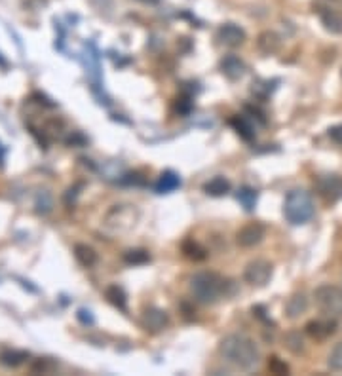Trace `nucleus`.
Instances as JSON below:
<instances>
[{
  "instance_id": "nucleus-14",
  "label": "nucleus",
  "mask_w": 342,
  "mask_h": 376,
  "mask_svg": "<svg viewBox=\"0 0 342 376\" xmlns=\"http://www.w3.org/2000/svg\"><path fill=\"white\" fill-rule=\"evenodd\" d=\"M281 46V39L278 32L274 31H263L260 34H258L257 39V48L260 54L265 55H272L276 54L278 50H280Z\"/></svg>"
},
{
  "instance_id": "nucleus-3",
  "label": "nucleus",
  "mask_w": 342,
  "mask_h": 376,
  "mask_svg": "<svg viewBox=\"0 0 342 376\" xmlns=\"http://www.w3.org/2000/svg\"><path fill=\"white\" fill-rule=\"evenodd\" d=\"M314 200H312L310 192H306L303 188H295L285 196L283 201V215L287 219V223L304 224L314 217Z\"/></svg>"
},
{
  "instance_id": "nucleus-17",
  "label": "nucleus",
  "mask_w": 342,
  "mask_h": 376,
  "mask_svg": "<svg viewBox=\"0 0 342 376\" xmlns=\"http://www.w3.org/2000/svg\"><path fill=\"white\" fill-rule=\"evenodd\" d=\"M204 192L219 198V196H225V194L230 192V183H228V179H225V177H213L211 181H207L204 184Z\"/></svg>"
},
{
  "instance_id": "nucleus-19",
  "label": "nucleus",
  "mask_w": 342,
  "mask_h": 376,
  "mask_svg": "<svg viewBox=\"0 0 342 376\" xmlns=\"http://www.w3.org/2000/svg\"><path fill=\"white\" fill-rule=\"evenodd\" d=\"M105 297L113 306H116L118 310H122V312H126L128 299H126V293H124L122 287H118V285H111V287L105 291Z\"/></svg>"
},
{
  "instance_id": "nucleus-23",
  "label": "nucleus",
  "mask_w": 342,
  "mask_h": 376,
  "mask_svg": "<svg viewBox=\"0 0 342 376\" xmlns=\"http://www.w3.org/2000/svg\"><path fill=\"white\" fill-rule=\"evenodd\" d=\"M230 126H232L245 141H251V139L255 137V130H253V126H251V122L245 116H234V118L230 120Z\"/></svg>"
},
{
  "instance_id": "nucleus-7",
  "label": "nucleus",
  "mask_w": 342,
  "mask_h": 376,
  "mask_svg": "<svg viewBox=\"0 0 342 376\" xmlns=\"http://www.w3.org/2000/svg\"><path fill=\"white\" fill-rule=\"evenodd\" d=\"M316 192L327 201L334 204L342 198V177L341 175H321L316 181Z\"/></svg>"
},
{
  "instance_id": "nucleus-31",
  "label": "nucleus",
  "mask_w": 342,
  "mask_h": 376,
  "mask_svg": "<svg viewBox=\"0 0 342 376\" xmlns=\"http://www.w3.org/2000/svg\"><path fill=\"white\" fill-rule=\"evenodd\" d=\"M78 319L84 325H93V315H91L90 310H78Z\"/></svg>"
},
{
  "instance_id": "nucleus-9",
  "label": "nucleus",
  "mask_w": 342,
  "mask_h": 376,
  "mask_svg": "<svg viewBox=\"0 0 342 376\" xmlns=\"http://www.w3.org/2000/svg\"><path fill=\"white\" fill-rule=\"evenodd\" d=\"M141 323H143V327L149 333H160V330H164L169 325V314L158 306H149L144 308Z\"/></svg>"
},
{
  "instance_id": "nucleus-2",
  "label": "nucleus",
  "mask_w": 342,
  "mask_h": 376,
  "mask_svg": "<svg viewBox=\"0 0 342 376\" xmlns=\"http://www.w3.org/2000/svg\"><path fill=\"white\" fill-rule=\"evenodd\" d=\"M227 281L215 272H200L190 277V293L202 304H215L227 297Z\"/></svg>"
},
{
  "instance_id": "nucleus-10",
  "label": "nucleus",
  "mask_w": 342,
  "mask_h": 376,
  "mask_svg": "<svg viewBox=\"0 0 342 376\" xmlns=\"http://www.w3.org/2000/svg\"><path fill=\"white\" fill-rule=\"evenodd\" d=\"M306 335L314 340H325V338L333 337L334 330H336V321L334 317H327L325 319H312V321L306 323Z\"/></svg>"
},
{
  "instance_id": "nucleus-27",
  "label": "nucleus",
  "mask_w": 342,
  "mask_h": 376,
  "mask_svg": "<svg viewBox=\"0 0 342 376\" xmlns=\"http://www.w3.org/2000/svg\"><path fill=\"white\" fill-rule=\"evenodd\" d=\"M52 208H53L52 194L48 192V190L38 192V196H37V211L38 213L46 215V213H50V211H52Z\"/></svg>"
},
{
  "instance_id": "nucleus-6",
  "label": "nucleus",
  "mask_w": 342,
  "mask_h": 376,
  "mask_svg": "<svg viewBox=\"0 0 342 376\" xmlns=\"http://www.w3.org/2000/svg\"><path fill=\"white\" fill-rule=\"evenodd\" d=\"M272 277V264L265 259H255L245 266L243 279L253 287H265Z\"/></svg>"
},
{
  "instance_id": "nucleus-21",
  "label": "nucleus",
  "mask_w": 342,
  "mask_h": 376,
  "mask_svg": "<svg viewBox=\"0 0 342 376\" xmlns=\"http://www.w3.org/2000/svg\"><path fill=\"white\" fill-rule=\"evenodd\" d=\"M29 357L27 352H17V350H4L0 353V363L6 365V367H19Z\"/></svg>"
},
{
  "instance_id": "nucleus-22",
  "label": "nucleus",
  "mask_w": 342,
  "mask_h": 376,
  "mask_svg": "<svg viewBox=\"0 0 342 376\" xmlns=\"http://www.w3.org/2000/svg\"><path fill=\"white\" fill-rule=\"evenodd\" d=\"M236 198L242 204L245 211H253V209H255V204H257V190L251 188V186H242V188L236 192Z\"/></svg>"
},
{
  "instance_id": "nucleus-26",
  "label": "nucleus",
  "mask_w": 342,
  "mask_h": 376,
  "mask_svg": "<svg viewBox=\"0 0 342 376\" xmlns=\"http://www.w3.org/2000/svg\"><path fill=\"white\" fill-rule=\"evenodd\" d=\"M327 365L331 370L334 373H342V342L341 344H336L333 348V352L329 353V357H327Z\"/></svg>"
},
{
  "instance_id": "nucleus-1",
  "label": "nucleus",
  "mask_w": 342,
  "mask_h": 376,
  "mask_svg": "<svg viewBox=\"0 0 342 376\" xmlns=\"http://www.w3.org/2000/svg\"><path fill=\"white\" fill-rule=\"evenodd\" d=\"M219 353L232 367L240 370H251L258 365L260 352L257 344L245 335H228L220 340Z\"/></svg>"
},
{
  "instance_id": "nucleus-32",
  "label": "nucleus",
  "mask_w": 342,
  "mask_h": 376,
  "mask_svg": "<svg viewBox=\"0 0 342 376\" xmlns=\"http://www.w3.org/2000/svg\"><path fill=\"white\" fill-rule=\"evenodd\" d=\"M122 183L126 184H144V179H139V173H129V175L124 177Z\"/></svg>"
},
{
  "instance_id": "nucleus-5",
  "label": "nucleus",
  "mask_w": 342,
  "mask_h": 376,
  "mask_svg": "<svg viewBox=\"0 0 342 376\" xmlns=\"http://www.w3.org/2000/svg\"><path fill=\"white\" fill-rule=\"evenodd\" d=\"M316 306L327 317H341L342 315V291L334 285H321L314 291Z\"/></svg>"
},
{
  "instance_id": "nucleus-29",
  "label": "nucleus",
  "mask_w": 342,
  "mask_h": 376,
  "mask_svg": "<svg viewBox=\"0 0 342 376\" xmlns=\"http://www.w3.org/2000/svg\"><path fill=\"white\" fill-rule=\"evenodd\" d=\"M190 108H192L190 97H181V99H177V110H179V112H182V115H189Z\"/></svg>"
},
{
  "instance_id": "nucleus-20",
  "label": "nucleus",
  "mask_w": 342,
  "mask_h": 376,
  "mask_svg": "<svg viewBox=\"0 0 342 376\" xmlns=\"http://www.w3.org/2000/svg\"><path fill=\"white\" fill-rule=\"evenodd\" d=\"M182 255L187 259H190V261H204L205 257H207V251L194 239H187L182 244Z\"/></svg>"
},
{
  "instance_id": "nucleus-25",
  "label": "nucleus",
  "mask_w": 342,
  "mask_h": 376,
  "mask_svg": "<svg viewBox=\"0 0 342 376\" xmlns=\"http://www.w3.org/2000/svg\"><path fill=\"white\" fill-rule=\"evenodd\" d=\"M283 342H285V348H287L289 352L301 353L304 350V340L303 337H301V333H296V330L287 333L285 338H283Z\"/></svg>"
},
{
  "instance_id": "nucleus-24",
  "label": "nucleus",
  "mask_w": 342,
  "mask_h": 376,
  "mask_svg": "<svg viewBox=\"0 0 342 376\" xmlns=\"http://www.w3.org/2000/svg\"><path fill=\"white\" fill-rule=\"evenodd\" d=\"M151 261V255L146 253L144 249H129L124 253V262L129 266H141Z\"/></svg>"
},
{
  "instance_id": "nucleus-11",
  "label": "nucleus",
  "mask_w": 342,
  "mask_h": 376,
  "mask_svg": "<svg viewBox=\"0 0 342 376\" xmlns=\"http://www.w3.org/2000/svg\"><path fill=\"white\" fill-rule=\"evenodd\" d=\"M217 40H219L222 46L238 48L245 42V31H243L240 25L225 23L220 25L219 31H217Z\"/></svg>"
},
{
  "instance_id": "nucleus-16",
  "label": "nucleus",
  "mask_w": 342,
  "mask_h": 376,
  "mask_svg": "<svg viewBox=\"0 0 342 376\" xmlns=\"http://www.w3.org/2000/svg\"><path fill=\"white\" fill-rule=\"evenodd\" d=\"M181 186V177L173 173V171H164L160 175L158 183H156V192L158 194H169L177 190Z\"/></svg>"
},
{
  "instance_id": "nucleus-4",
  "label": "nucleus",
  "mask_w": 342,
  "mask_h": 376,
  "mask_svg": "<svg viewBox=\"0 0 342 376\" xmlns=\"http://www.w3.org/2000/svg\"><path fill=\"white\" fill-rule=\"evenodd\" d=\"M139 221V209L129 204H118L108 209L105 215V228L111 234H126L133 230Z\"/></svg>"
},
{
  "instance_id": "nucleus-30",
  "label": "nucleus",
  "mask_w": 342,
  "mask_h": 376,
  "mask_svg": "<svg viewBox=\"0 0 342 376\" xmlns=\"http://www.w3.org/2000/svg\"><path fill=\"white\" fill-rule=\"evenodd\" d=\"M329 137L333 139L336 145H342V123H339V126H334V128L329 130Z\"/></svg>"
},
{
  "instance_id": "nucleus-15",
  "label": "nucleus",
  "mask_w": 342,
  "mask_h": 376,
  "mask_svg": "<svg viewBox=\"0 0 342 376\" xmlns=\"http://www.w3.org/2000/svg\"><path fill=\"white\" fill-rule=\"evenodd\" d=\"M308 310V299L304 293H295L285 304V314L289 319H296L298 315H303Z\"/></svg>"
},
{
  "instance_id": "nucleus-8",
  "label": "nucleus",
  "mask_w": 342,
  "mask_h": 376,
  "mask_svg": "<svg viewBox=\"0 0 342 376\" xmlns=\"http://www.w3.org/2000/svg\"><path fill=\"white\" fill-rule=\"evenodd\" d=\"M266 236V226L263 223H249L242 226L238 234H236V244L240 247H245V249H249V247L258 246Z\"/></svg>"
},
{
  "instance_id": "nucleus-13",
  "label": "nucleus",
  "mask_w": 342,
  "mask_h": 376,
  "mask_svg": "<svg viewBox=\"0 0 342 376\" xmlns=\"http://www.w3.org/2000/svg\"><path fill=\"white\" fill-rule=\"evenodd\" d=\"M319 19L329 32H334V34H341L342 32V16L334 8H329V6H323V8L318 10Z\"/></svg>"
},
{
  "instance_id": "nucleus-12",
  "label": "nucleus",
  "mask_w": 342,
  "mask_h": 376,
  "mask_svg": "<svg viewBox=\"0 0 342 376\" xmlns=\"http://www.w3.org/2000/svg\"><path fill=\"white\" fill-rule=\"evenodd\" d=\"M220 72L228 78V80H238V78L243 77L245 72V65L243 61L238 57V55H225L220 59Z\"/></svg>"
},
{
  "instance_id": "nucleus-33",
  "label": "nucleus",
  "mask_w": 342,
  "mask_h": 376,
  "mask_svg": "<svg viewBox=\"0 0 342 376\" xmlns=\"http://www.w3.org/2000/svg\"><path fill=\"white\" fill-rule=\"evenodd\" d=\"M53 365H50V363H48V361H38L37 365H35V367H32V370H42V373H46V370H50V368H52Z\"/></svg>"
},
{
  "instance_id": "nucleus-34",
  "label": "nucleus",
  "mask_w": 342,
  "mask_h": 376,
  "mask_svg": "<svg viewBox=\"0 0 342 376\" xmlns=\"http://www.w3.org/2000/svg\"><path fill=\"white\" fill-rule=\"evenodd\" d=\"M143 2H149V4H154V2H158V0H143Z\"/></svg>"
},
{
  "instance_id": "nucleus-28",
  "label": "nucleus",
  "mask_w": 342,
  "mask_h": 376,
  "mask_svg": "<svg viewBox=\"0 0 342 376\" xmlns=\"http://www.w3.org/2000/svg\"><path fill=\"white\" fill-rule=\"evenodd\" d=\"M268 368H270V373H274V375H287L289 373L287 363H283V361H281L280 357H276V355L268 359Z\"/></svg>"
},
{
  "instance_id": "nucleus-18",
  "label": "nucleus",
  "mask_w": 342,
  "mask_h": 376,
  "mask_svg": "<svg viewBox=\"0 0 342 376\" xmlns=\"http://www.w3.org/2000/svg\"><path fill=\"white\" fill-rule=\"evenodd\" d=\"M75 257L76 261L80 262L82 266H86V268H91V266L97 262V253H95V249H91L90 246H84V244L75 246Z\"/></svg>"
}]
</instances>
